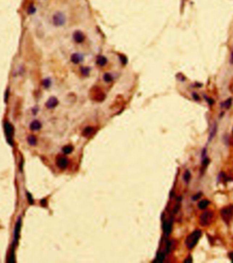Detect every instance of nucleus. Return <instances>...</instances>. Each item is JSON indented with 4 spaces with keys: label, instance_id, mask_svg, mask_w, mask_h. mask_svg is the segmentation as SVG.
Returning a JSON list of instances; mask_svg holds the SVG:
<instances>
[{
    "label": "nucleus",
    "instance_id": "f257e3e1",
    "mask_svg": "<svg viewBox=\"0 0 233 263\" xmlns=\"http://www.w3.org/2000/svg\"><path fill=\"white\" fill-rule=\"evenodd\" d=\"M202 235V232L199 230H196L192 233L188 237L186 238V245L189 249H192L194 248L199 241V239Z\"/></svg>",
    "mask_w": 233,
    "mask_h": 263
},
{
    "label": "nucleus",
    "instance_id": "f3484780",
    "mask_svg": "<svg viewBox=\"0 0 233 263\" xmlns=\"http://www.w3.org/2000/svg\"><path fill=\"white\" fill-rule=\"evenodd\" d=\"M209 203H210V202L208 200L204 199V200H202V201H200L199 204H198V207H199V208L200 209H202H202H205L206 208H207L208 205H209Z\"/></svg>",
    "mask_w": 233,
    "mask_h": 263
},
{
    "label": "nucleus",
    "instance_id": "6e6552de",
    "mask_svg": "<svg viewBox=\"0 0 233 263\" xmlns=\"http://www.w3.org/2000/svg\"><path fill=\"white\" fill-rule=\"evenodd\" d=\"M59 103L58 99L55 97H50L46 103V107L49 109H53L55 108Z\"/></svg>",
    "mask_w": 233,
    "mask_h": 263
},
{
    "label": "nucleus",
    "instance_id": "b1692460",
    "mask_svg": "<svg viewBox=\"0 0 233 263\" xmlns=\"http://www.w3.org/2000/svg\"><path fill=\"white\" fill-rule=\"evenodd\" d=\"M73 150V147L71 146H66L63 148V151L65 154H70Z\"/></svg>",
    "mask_w": 233,
    "mask_h": 263
},
{
    "label": "nucleus",
    "instance_id": "ddd939ff",
    "mask_svg": "<svg viewBox=\"0 0 233 263\" xmlns=\"http://www.w3.org/2000/svg\"><path fill=\"white\" fill-rule=\"evenodd\" d=\"M96 63H97L99 66L103 67L104 65H106L107 63H108V59H107L106 57H104V56L100 55L97 58V59H96Z\"/></svg>",
    "mask_w": 233,
    "mask_h": 263
},
{
    "label": "nucleus",
    "instance_id": "393cba45",
    "mask_svg": "<svg viewBox=\"0 0 233 263\" xmlns=\"http://www.w3.org/2000/svg\"><path fill=\"white\" fill-rule=\"evenodd\" d=\"M190 178H191V173H190V172L188 170H187L186 172H185L184 176H183L184 180L186 181V182H188L189 181Z\"/></svg>",
    "mask_w": 233,
    "mask_h": 263
},
{
    "label": "nucleus",
    "instance_id": "72a5a7b5",
    "mask_svg": "<svg viewBox=\"0 0 233 263\" xmlns=\"http://www.w3.org/2000/svg\"><path fill=\"white\" fill-rule=\"evenodd\" d=\"M228 256H229L230 259L231 260V262H233V252H230V253H229Z\"/></svg>",
    "mask_w": 233,
    "mask_h": 263
},
{
    "label": "nucleus",
    "instance_id": "bb28decb",
    "mask_svg": "<svg viewBox=\"0 0 233 263\" xmlns=\"http://www.w3.org/2000/svg\"><path fill=\"white\" fill-rule=\"evenodd\" d=\"M27 197H28V200L29 201V203L30 204V205H32V204H34V198L32 197V195L30 194L29 192L27 193Z\"/></svg>",
    "mask_w": 233,
    "mask_h": 263
},
{
    "label": "nucleus",
    "instance_id": "dca6fc26",
    "mask_svg": "<svg viewBox=\"0 0 233 263\" xmlns=\"http://www.w3.org/2000/svg\"><path fill=\"white\" fill-rule=\"evenodd\" d=\"M15 243H13L12 244V248L11 249V252H10V256L8 258L7 262L8 263H15Z\"/></svg>",
    "mask_w": 233,
    "mask_h": 263
},
{
    "label": "nucleus",
    "instance_id": "0eeeda50",
    "mask_svg": "<svg viewBox=\"0 0 233 263\" xmlns=\"http://www.w3.org/2000/svg\"><path fill=\"white\" fill-rule=\"evenodd\" d=\"M85 36L83 33L81 31H76L74 32L73 33V39L75 42L78 43V44H81V43L83 42L85 40Z\"/></svg>",
    "mask_w": 233,
    "mask_h": 263
},
{
    "label": "nucleus",
    "instance_id": "f03ea898",
    "mask_svg": "<svg viewBox=\"0 0 233 263\" xmlns=\"http://www.w3.org/2000/svg\"><path fill=\"white\" fill-rule=\"evenodd\" d=\"M213 212L212 211L207 210L205 211V212L202 214V215L200 216L199 218V222L200 224L202 227H208L209 225H210L212 220L213 218Z\"/></svg>",
    "mask_w": 233,
    "mask_h": 263
},
{
    "label": "nucleus",
    "instance_id": "473e14b6",
    "mask_svg": "<svg viewBox=\"0 0 233 263\" xmlns=\"http://www.w3.org/2000/svg\"><path fill=\"white\" fill-rule=\"evenodd\" d=\"M184 262H186V263L192 262V257H191V256H189V257H188V258H187L186 260H185Z\"/></svg>",
    "mask_w": 233,
    "mask_h": 263
},
{
    "label": "nucleus",
    "instance_id": "2eb2a0df",
    "mask_svg": "<svg viewBox=\"0 0 233 263\" xmlns=\"http://www.w3.org/2000/svg\"><path fill=\"white\" fill-rule=\"evenodd\" d=\"M29 127L31 131H38L41 128L42 125L38 120H34L30 124Z\"/></svg>",
    "mask_w": 233,
    "mask_h": 263
},
{
    "label": "nucleus",
    "instance_id": "f704fd0d",
    "mask_svg": "<svg viewBox=\"0 0 233 263\" xmlns=\"http://www.w3.org/2000/svg\"><path fill=\"white\" fill-rule=\"evenodd\" d=\"M230 62L233 63V50L231 52V56H230Z\"/></svg>",
    "mask_w": 233,
    "mask_h": 263
},
{
    "label": "nucleus",
    "instance_id": "2f4dec72",
    "mask_svg": "<svg viewBox=\"0 0 233 263\" xmlns=\"http://www.w3.org/2000/svg\"><path fill=\"white\" fill-rule=\"evenodd\" d=\"M40 203H41L42 206L45 207L47 205V200L46 199H42L40 201Z\"/></svg>",
    "mask_w": 233,
    "mask_h": 263
},
{
    "label": "nucleus",
    "instance_id": "1a4fd4ad",
    "mask_svg": "<svg viewBox=\"0 0 233 263\" xmlns=\"http://www.w3.org/2000/svg\"><path fill=\"white\" fill-rule=\"evenodd\" d=\"M70 60L74 64H79L83 60V56L80 53H74L71 55Z\"/></svg>",
    "mask_w": 233,
    "mask_h": 263
},
{
    "label": "nucleus",
    "instance_id": "c85d7f7f",
    "mask_svg": "<svg viewBox=\"0 0 233 263\" xmlns=\"http://www.w3.org/2000/svg\"><path fill=\"white\" fill-rule=\"evenodd\" d=\"M36 11V8L34 6H31L29 8V14H34V13Z\"/></svg>",
    "mask_w": 233,
    "mask_h": 263
},
{
    "label": "nucleus",
    "instance_id": "5701e85b",
    "mask_svg": "<svg viewBox=\"0 0 233 263\" xmlns=\"http://www.w3.org/2000/svg\"><path fill=\"white\" fill-rule=\"evenodd\" d=\"M165 259V254L164 253H159L157 255V258H156V262H162Z\"/></svg>",
    "mask_w": 233,
    "mask_h": 263
},
{
    "label": "nucleus",
    "instance_id": "412c9836",
    "mask_svg": "<svg viewBox=\"0 0 233 263\" xmlns=\"http://www.w3.org/2000/svg\"><path fill=\"white\" fill-rule=\"evenodd\" d=\"M28 141L29 144L31 145V146H35L37 144V139L34 135L29 136L28 138Z\"/></svg>",
    "mask_w": 233,
    "mask_h": 263
},
{
    "label": "nucleus",
    "instance_id": "f8f14e48",
    "mask_svg": "<svg viewBox=\"0 0 233 263\" xmlns=\"http://www.w3.org/2000/svg\"><path fill=\"white\" fill-rule=\"evenodd\" d=\"M95 133V128L92 127H87L83 131V135L86 137V138H89V137L92 136L93 135V133Z\"/></svg>",
    "mask_w": 233,
    "mask_h": 263
},
{
    "label": "nucleus",
    "instance_id": "6ab92c4d",
    "mask_svg": "<svg viewBox=\"0 0 233 263\" xmlns=\"http://www.w3.org/2000/svg\"><path fill=\"white\" fill-rule=\"evenodd\" d=\"M90 71H91L90 68H89V67L87 66L81 67V73L83 76L87 77L89 76L90 74Z\"/></svg>",
    "mask_w": 233,
    "mask_h": 263
},
{
    "label": "nucleus",
    "instance_id": "4be33fe9",
    "mask_svg": "<svg viewBox=\"0 0 233 263\" xmlns=\"http://www.w3.org/2000/svg\"><path fill=\"white\" fill-rule=\"evenodd\" d=\"M216 132H217V125H216V124H215L213 126L212 129H211V132H210L209 138V141H211V139L214 138V136H215V134H216Z\"/></svg>",
    "mask_w": 233,
    "mask_h": 263
},
{
    "label": "nucleus",
    "instance_id": "9b49d317",
    "mask_svg": "<svg viewBox=\"0 0 233 263\" xmlns=\"http://www.w3.org/2000/svg\"><path fill=\"white\" fill-rule=\"evenodd\" d=\"M95 95H94V100L98 101H103L104 98H105V95H104V93L100 89H96V88H95Z\"/></svg>",
    "mask_w": 233,
    "mask_h": 263
},
{
    "label": "nucleus",
    "instance_id": "7c9ffc66",
    "mask_svg": "<svg viewBox=\"0 0 233 263\" xmlns=\"http://www.w3.org/2000/svg\"><path fill=\"white\" fill-rule=\"evenodd\" d=\"M201 193H199V194H197V195H194V197H193V199H194V201L195 200H197V199H199V198L200 197V196H201Z\"/></svg>",
    "mask_w": 233,
    "mask_h": 263
},
{
    "label": "nucleus",
    "instance_id": "7ed1b4c3",
    "mask_svg": "<svg viewBox=\"0 0 233 263\" xmlns=\"http://www.w3.org/2000/svg\"><path fill=\"white\" fill-rule=\"evenodd\" d=\"M52 21L53 25L55 27H61L65 25L66 23V17L63 12H57L53 14Z\"/></svg>",
    "mask_w": 233,
    "mask_h": 263
},
{
    "label": "nucleus",
    "instance_id": "c9c22d12",
    "mask_svg": "<svg viewBox=\"0 0 233 263\" xmlns=\"http://www.w3.org/2000/svg\"><path fill=\"white\" fill-rule=\"evenodd\" d=\"M232 133H233V129H232Z\"/></svg>",
    "mask_w": 233,
    "mask_h": 263
},
{
    "label": "nucleus",
    "instance_id": "aec40b11",
    "mask_svg": "<svg viewBox=\"0 0 233 263\" xmlns=\"http://www.w3.org/2000/svg\"><path fill=\"white\" fill-rule=\"evenodd\" d=\"M103 80H104V82H106L107 83H110L112 82V80H113V76H112L111 74L107 72V73H105L104 74Z\"/></svg>",
    "mask_w": 233,
    "mask_h": 263
},
{
    "label": "nucleus",
    "instance_id": "c756f323",
    "mask_svg": "<svg viewBox=\"0 0 233 263\" xmlns=\"http://www.w3.org/2000/svg\"><path fill=\"white\" fill-rule=\"evenodd\" d=\"M192 97H193V98L195 99V100H196V101L199 100V96L197 95V93H192Z\"/></svg>",
    "mask_w": 233,
    "mask_h": 263
},
{
    "label": "nucleus",
    "instance_id": "a878e982",
    "mask_svg": "<svg viewBox=\"0 0 233 263\" xmlns=\"http://www.w3.org/2000/svg\"><path fill=\"white\" fill-rule=\"evenodd\" d=\"M42 84L44 87V88H49L50 84H51V81H50V80L49 78H47L44 79L43 80V82H42Z\"/></svg>",
    "mask_w": 233,
    "mask_h": 263
},
{
    "label": "nucleus",
    "instance_id": "cd10ccee",
    "mask_svg": "<svg viewBox=\"0 0 233 263\" xmlns=\"http://www.w3.org/2000/svg\"><path fill=\"white\" fill-rule=\"evenodd\" d=\"M209 163H210L209 159L208 158H205L202 161V166L204 167V168H205L206 167H207V165L209 164Z\"/></svg>",
    "mask_w": 233,
    "mask_h": 263
},
{
    "label": "nucleus",
    "instance_id": "39448f33",
    "mask_svg": "<svg viewBox=\"0 0 233 263\" xmlns=\"http://www.w3.org/2000/svg\"><path fill=\"white\" fill-rule=\"evenodd\" d=\"M221 217L223 220L227 224L230 223L233 217V208H223L220 211Z\"/></svg>",
    "mask_w": 233,
    "mask_h": 263
},
{
    "label": "nucleus",
    "instance_id": "9d476101",
    "mask_svg": "<svg viewBox=\"0 0 233 263\" xmlns=\"http://www.w3.org/2000/svg\"><path fill=\"white\" fill-rule=\"evenodd\" d=\"M68 165V160L65 157H60L57 160V165L60 169H65Z\"/></svg>",
    "mask_w": 233,
    "mask_h": 263
},
{
    "label": "nucleus",
    "instance_id": "20e7f679",
    "mask_svg": "<svg viewBox=\"0 0 233 263\" xmlns=\"http://www.w3.org/2000/svg\"><path fill=\"white\" fill-rule=\"evenodd\" d=\"M4 131H5V133H6L8 143L11 146H13V136H14L15 129L12 124H10V123L8 122H6L5 123Z\"/></svg>",
    "mask_w": 233,
    "mask_h": 263
},
{
    "label": "nucleus",
    "instance_id": "423d86ee",
    "mask_svg": "<svg viewBox=\"0 0 233 263\" xmlns=\"http://www.w3.org/2000/svg\"><path fill=\"white\" fill-rule=\"evenodd\" d=\"M21 228V219L18 218L17 222V223H16L15 228V231H14V243H17L18 239H19Z\"/></svg>",
    "mask_w": 233,
    "mask_h": 263
},
{
    "label": "nucleus",
    "instance_id": "a211bd4d",
    "mask_svg": "<svg viewBox=\"0 0 233 263\" xmlns=\"http://www.w3.org/2000/svg\"><path fill=\"white\" fill-rule=\"evenodd\" d=\"M232 98L227 99L226 101H224L223 103L221 104V107L225 109H229L230 108V106H232Z\"/></svg>",
    "mask_w": 233,
    "mask_h": 263
},
{
    "label": "nucleus",
    "instance_id": "4468645a",
    "mask_svg": "<svg viewBox=\"0 0 233 263\" xmlns=\"http://www.w3.org/2000/svg\"><path fill=\"white\" fill-rule=\"evenodd\" d=\"M172 225H173L172 220H170L169 222H166L164 224V233L167 236L169 235L171 230H172Z\"/></svg>",
    "mask_w": 233,
    "mask_h": 263
}]
</instances>
